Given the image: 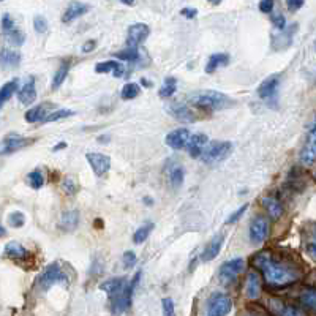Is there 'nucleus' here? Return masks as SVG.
I'll use <instances>...</instances> for the list:
<instances>
[{
  "label": "nucleus",
  "mask_w": 316,
  "mask_h": 316,
  "mask_svg": "<svg viewBox=\"0 0 316 316\" xmlns=\"http://www.w3.org/2000/svg\"><path fill=\"white\" fill-rule=\"evenodd\" d=\"M2 63L6 68H16L21 63V54L14 49H2Z\"/></svg>",
  "instance_id": "nucleus-28"
},
{
  "label": "nucleus",
  "mask_w": 316,
  "mask_h": 316,
  "mask_svg": "<svg viewBox=\"0 0 316 316\" xmlns=\"http://www.w3.org/2000/svg\"><path fill=\"white\" fill-rule=\"evenodd\" d=\"M142 84H144V86H152V84L149 83V81H147V79H142Z\"/></svg>",
  "instance_id": "nucleus-56"
},
{
  "label": "nucleus",
  "mask_w": 316,
  "mask_h": 316,
  "mask_svg": "<svg viewBox=\"0 0 316 316\" xmlns=\"http://www.w3.org/2000/svg\"><path fill=\"white\" fill-rule=\"evenodd\" d=\"M95 71L96 73H109L112 71L114 76L120 78L124 75V67L120 62H114V60H108V62H100L98 65H95Z\"/></svg>",
  "instance_id": "nucleus-26"
},
{
  "label": "nucleus",
  "mask_w": 316,
  "mask_h": 316,
  "mask_svg": "<svg viewBox=\"0 0 316 316\" xmlns=\"http://www.w3.org/2000/svg\"><path fill=\"white\" fill-rule=\"evenodd\" d=\"M18 98L22 104H32L37 98V87H35V78H29L24 86L19 89Z\"/></svg>",
  "instance_id": "nucleus-16"
},
{
  "label": "nucleus",
  "mask_w": 316,
  "mask_h": 316,
  "mask_svg": "<svg viewBox=\"0 0 316 316\" xmlns=\"http://www.w3.org/2000/svg\"><path fill=\"white\" fill-rule=\"evenodd\" d=\"M127 285H128V281L125 278H112V280L101 283L100 289L104 291V293L109 296V299H112V297H116L117 294L122 293V291L127 288Z\"/></svg>",
  "instance_id": "nucleus-19"
},
{
  "label": "nucleus",
  "mask_w": 316,
  "mask_h": 316,
  "mask_svg": "<svg viewBox=\"0 0 316 316\" xmlns=\"http://www.w3.org/2000/svg\"><path fill=\"white\" fill-rule=\"evenodd\" d=\"M296 30H297V26H296V24H294L293 29H291V30H289V29H285V30L281 32L280 35H277V38L273 40V45H275V46H278V45H280V42H285V47H288V46L291 45V42H293V34H294Z\"/></svg>",
  "instance_id": "nucleus-35"
},
{
  "label": "nucleus",
  "mask_w": 316,
  "mask_h": 316,
  "mask_svg": "<svg viewBox=\"0 0 316 316\" xmlns=\"http://www.w3.org/2000/svg\"><path fill=\"white\" fill-rule=\"evenodd\" d=\"M182 16H185V18H188V19H193L194 16L198 14V10L196 8H183V10L181 11Z\"/></svg>",
  "instance_id": "nucleus-51"
},
{
  "label": "nucleus",
  "mask_w": 316,
  "mask_h": 316,
  "mask_svg": "<svg viewBox=\"0 0 316 316\" xmlns=\"http://www.w3.org/2000/svg\"><path fill=\"white\" fill-rule=\"evenodd\" d=\"M16 89H18V79H13V81H10V83L3 84L2 92H0V103L5 104L8 100H10L13 96V93L16 92Z\"/></svg>",
  "instance_id": "nucleus-33"
},
{
  "label": "nucleus",
  "mask_w": 316,
  "mask_h": 316,
  "mask_svg": "<svg viewBox=\"0 0 316 316\" xmlns=\"http://www.w3.org/2000/svg\"><path fill=\"white\" fill-rule=\"evenodd\" d=\"M169 111H171V114L177 120H181V122L188 124V122H194V120H196V116H194L193 112L185 106V104H181V103L173 104V106L169 108Z\"/></svg>",
  "instance_id": "nucleus-22"
},
{
  "label": "nucleus",
  "mask_w": 316,
  "mask_h": 316,
  "mask_svg": "<svg viewBox=\"0 0 316 316\" xmlns=\"http://www.w3.org/2000/svg\"><path fill=\"white\" fill-rule=\"evenodd\" d=\"M273 6H275L273 2H271V0H266V2L259 3V10H261L263 13H272L273 11Z\"/></svg>",
  "instance_id": "nucleus-50"
},
{
  "label": "nucleus",
  "mask_w": 316,
  "mask_h": 316,
  "mask_svg": "<svg viewBox=\"0 0 316 316\" xmlns=\"http://www.w3.org/2000/svg\"><path fill=\"white\" fill-rule=\"evenodd\" d=\"M34 27H35L37 34H45V32L47 30V21L43 18V16H37V18L34 19Z\"/></svg>",
  "instance_id": "nucleus-44"
},
{
  "label": "nucleus",
  "mask_w": 316,
  "mask_h": 316,
  "mask_svg": "<svg viewBox=\"0 0 316 316\" xmlns=\"http://www.w3.org/2000/svg\"><path fill=\"white\" fill-rule=\"evenodd\" d=\"M144 204L152 206V199H149V198H144Z\"/></svg>",
  "instance_id": "nucleus-55"
},
{
  "label": "nucleus",
  "mask_w": 316,
  "mask_h": 316,
  "mask_svg": "<svg viewBox=\"0 0 316 316\" xmlns=\"http://www.w3.org/2000/svg\"><path fill=\"white\" fill-rule=\"evenodd\" d=\"M65 147H67V142H59L57 145H55V147L52 149L54 152H57V150H60V149H65Z\"/></svg>",
  "instance_id": "nucleus-54"
},
{
  "label": "nucleus",
  "mask_w": 316,
  "mask_h": 316,
  "mask_svg": "<svg viewBox=\"0 0 316 316\" xmlns=\"http://www.w3.org/2000/svg\"><path fill=\"white\" fill-rule=\"evenodd\" d=\"M299 158H301V163L307 166L313 165L316 161V120L312 125V128L309 130V133H307V139Z\"/></svg>",
  "instance_id": "nucleus-7"
},
{
  "label": "nucleus",
  "mask_w": 316,
  "mask_h": 316,
  "mask_svg": "<svg viewBox=\"0 0 316 316\" xmlns=\"http://www.w3.org/2000/svg\"><path fill=\"white\" fill-rule=\"evenodd\" d=\"M190 137H191V135L188 132V128H176L171 133H168L166 144L174 150H181L183 147H187Z\"/></svg>",
  "instance_id": "nucleus-10"
},
{
  "label": "nucleus",
  "mask_w": 316,
  "mask_h": 316,
  "mask_svg": "<svg viewBox=\"0 0 316 316\" xmlns=\"http://www.w3.org/2000/svg\"><path fill=\"white\" fill-rule=\"evenodd\" d=\"M86 158L89 161V165L92 166L93 173L98 176V177L104 176V174L109 171L111 158L108 155H104V153H93V152H90V153H87Z\"/></svg>",
  "instance_id": "nucleus-11"
},
{
  "label": "nucleus",
  "mask_w": 316,
  "mask_h": 316,
  "mask_svg": "<svg viewBox=\"0 0 316 316\" xmlns=\"http://www.w3.org/2000/svg\"><path fill=\"white\" fill-rule=\"evenodd\" d=\"M161 309H163V316H176V307L171 297H165L161 301Z\"/></svg>",
  "instance_id": "nucleus-42"
},
{
  "label": "nucleus",
  "mask_w": 316,
  "mask_h": 316,
  "mask_svg": "<svg viewBox=\"0 0 316 316\" xmlns=\"http://www.w3.org/2000/svg\"><path fill=\"white\" fill-rule=\"evenodd\" d=\"M232 309V301L225 293H214L206 304L204 316H226Z\"/></svg>",
  "instance_id": "nucleus-4"
},
{
  "label": "nucleus",
  "mask_w": 316,
  "mask_h": 316,
  "mask_svg": "<svg viewBox=\"0 0 316 316\" xmlns=\"http://www.w3.org/2000/svg\"><path fill=\"white\" fill-rule=\"evenodd\" d=\"M273 26L277 27L278 30H285L286 29V19H285V16L283 14H277V16H273Z\"/></svg>",
  "instance_id": "nucleus-48"
},
{
  "label": "nucleus",
  "mask_w": 316,
  "mask_h": 316,
  "mask_svg": "<svg viewBox=\"0 0 316 316\" xmlns=\"http://www.w3.org/2000/svg\"><path fill=\"white\" fill-rule=\"evenodd\" d=\"M301 302L307 309L316 313V288H307L301 294Z\"/></svg>",
  "instance_id": "nucleus-30"
},
{
  "label": "nucleus",
  "mask_w": 316,
  "mask_h": 316,
  "mask_svg": "<svg viewBox=\"0 0 316 316\" xmlns=\"http://www.w3.org/2000/svg\"><path fill=\"white\" fill-rule=\"evenodd\" d=\"M51 104H38L37 108H32L30 111L26 112V120L30 124H37V122H45L46 117L51 114L49 112Z\"/></svg>",
  "instance_id": "nucleus-21"
},
{
  "label": "nucleus",
  "mask_w": 316,
  "mask_h": 316,
  "mask_svg": "<svg viewBox=\"0 0 316 316\" xmlns=\"http://www.w3.org/2000/svg\"><path fill=\"white\" fill-rule=\"evenodd\" d=\"M271 232V226H269V220L266 217L259 215L250 225V240L253 244H263V242L269 237Z\"/></svg>",
  "instance_id": "nucleus-8"
},
{
  "label": "nucleus",
  "mask_w": 316,
  "mask_h": 316,
  "mask_svg": "<svg viewBox=\"0 0 316 316\" xmlns=\"http://www.w3.org/2000/svg\"><path fill=\"white\" fill-rule=\"evenodd\" d=\"M223 240H225L223 234H218V236H215L212 240H210L209 244L206 245L204 252H202V255H201V261L207 263V261H212V259H215L218 256V253H220V250H222Z\"/></svg>",
  "instance_id": "nucleus-15"
},
{
  "label": "nucleus",
  "mask_w": 316,
  "mask_h": 316,
  "mask_svg": "<svg viewBox=\"0 0 316 316\" xmlns=\"http://www.w3.org/2000/svg\"><path fill=\"white\" fill-rule=\"evenodd\" d=\"M89 11V5L86 3H81V2H75L71 3L67 10L63 11V16H62V22L68 24L71 21H75L78 18H81V16H84L86 13Z\"/></svg>",
  "instance_id": "nucleus-20"
},
{
  "label": "nucleus",
  "mask_w": 316,
  "mask_h": 316,
  "mask_svg": "<svg viewBox=\"0 0 316 316\" xmlns=\"http://www.w3.org/2000/svg\"><path fill=\"white\" fill-rule=\"evenodd\" d=\"M269 302H271L272 313L275 316H305V313L296 305H285L280 301H275V299H271Z\"/></svg>",
  "instance_id": "nucleus-14"
},
{
  "label": "nucleus",
  "mask_w": 316,
  "mask_h": 316,
  "mask_svg": "<svg viewBox=\"0 0 316 316\" xmlns=\"http://www.w3.org/2000/svg\"><path fill=\"white\" fill-rule=\"evenodd\" d=\"M79 223V214L78 210H67L60 217V228L65 231H73L76 229V226Z\"/></svg>",
  "instance_id": "nucleus-24"
},
{
  "label": "nucleus",
  "mask_w": 316,
  "mask_h": 316,
  "mask_svg": "<svg viewBox=\"0 0 316 316\" xmlns=\"http://www.w3.org/2000/svg\"><path fill=\"white\" fill-rule=\"evenodd\" d=\"M263 206L266 207L267 214H269L273 220H278V218L283 215V206L277 198H264Z\"/></svg>",
  "instance_id": "nucleus-27"
},
{
  "label": "nucleus",
  "mask_w": 316,
  "mask_h": 316,
  "mask_svg": "<svg viewBox=\"0 0 316 316\" xmlns=\"http://www.w3.org/2000/svg\"><path fill=\"white\" fill-rule=\"evenodd\" d=\"M27 182L34 190H38L45 185V176L42 174V171H32L27 176Z\"/></svg>",
  "instance_id": "nucleus-36"
},
{
  "label": "nucleus",
  "mask_w": 316,
  "mask_h": 316,
  "mask_svg": "<svg viewBox=\"0 0 316 316\" xmlns=\"http://www.w3.org/2000/svg\"><path fill=\"white\" fill-rule=\"evenodd\" d=\"M248 209V206L247 204H244V206H242L239 210H236V212H234L229 218H228V220H226V225H231V223H236L237 220H239V218L242 217V215H244V212H245V210Z\"/></svg>",
  "instance_id": "nucleus-47"
},
{
  "label": "nucleus",
  "mask_w": 316,
  "mask_h": 316,
  "mask_svg": "<svg viewBox=\"0 0 316 316\" xmlns=\"http://www.w3.org/2000/svg\"><path fill=\"white\" fill-rule=\"evenodd\" d=\"M253 266L261 271L266 283L271 288H285L299 280V272L293 266L281 263L271 252H259L253 258Z\"/></svg>",
  "instance_id": "nucleus-1"
},
{
  "label": "nucleus",
  "mask_w": 316,
  "mask_h": 316,
  "mask_svg": "<svg viewBox=\"0 0 316 316\" xmlns=\"http://www.w3.org/2000/svg\"><path fill=\"white\" fill-rule=\"evenodd\" d=\"M245 296L250 301H255L261 296V280L256 272H250L245 281Z\"/></svg>",
  "instance_id": "nucleus-18"
},
{
  "label": "nucleus",
  "mask_w": 316,
  "mask_h": 316,
  "mask_svg": "<svg viewBox=\"0 0 316 316\" xmlns=\"http://www.w3.org/2000/svg\"><path fill=\"white\" fill-rule=\"evenodd\" d=\"M124 5H128V6H132V5H135V2H122Z\"/></svg>",
  "instance_id": "nucleus-57"
},
{
  "label": "nucleus",
  "mask_w": 316,
  "mask_h": 316,
  "mask_svg": "<svg viewBox=\"0 0 316 316\" xmlns=\"http://www.w3.org/2000/svg\"><path fill=\"white\" fill-rule=\"evenodd\" d=\"M305 3L304 2H301V0H288L286 2V6H288V10L289 11H297V10H301V8L304 6Z\"/></svg>",
  "instance_id": "nucleus-49"
},
{
  "label": "nucleus",
  "mask_w": 316,
  "mask_h": 316,
  "mask_svg": "<svg viewBox=\"0 0 316 316\" xmlns=\"http://www.w3.org/2000/svg\"><path fill=\"white\" fill-rule=\"evenodd\" d=\"M152 229H153V225L152 223H144L142 226H139V228L135 231L133 242H135V244H142V242H145V239L150 236Z\"/></svg>",
  "instance_id": "nucleus-32"
},
{
  "label": "nucleus",
  "mask_w": 316,
  "mask_h": 316,
  "mask_svg": "<svg viewBox=\"0 0 316 316\" xmlns=\"http://www.w3.org/2000/svg\"><path fill=\"white\" fill-rule=\"evenodd\" d=\"M16 27H14V21H13V18L10 14H3L2 16V30L5 32V34H8V32H11V30H14Z\"/></svg>",
  "instance_id": "nucleus-45"
},
{
  "label": "nucleus",
  "mask_w": 316,
  "mask_h": 316,
  "mask_svg": "<svg viewBox=\"0 0 316 316\" xmlns=\"http://www.w3.org/2000/svg\"><path fill=\"white\" fill-rule=\"evenodd\" d=\"M150 29L147 24L144 22H137L133 24V26L128 27V37H127V45L130 47H137L141 43L145 42V38L149 37Z\"/></svg>",
  "instance_id": "nucleus-9"
},
{
  "label": "nucleus",
  "mask_w": 316,
  "mask_h": 316,
  "mask_svg": "<svg viewBox=\"0 0 316 316\" xmlns=\"http://www.w3.org/2000/svg\"><path fill=\"white\" fill-rule=\"evenodd\" d=\"M229 62V55L228 54H214L210 55V59L206 65V73H214L218 67H223Z\"/></svg>",
  "instance_id": "nucleus-29"
},
{
  "label": "nucleus",
  "mask_w": 316,
  "mask_h": 316,
  "mask_svg": "<svg viewBox=\"0 0 316 316\" xmlns=\"http://www.w3.org/2000/svg\"><path fill=\"white\" fill-rule=\"evenodd\" d=\"M245 316H255V315H245Z\"/></svg>",
  "instance_id": "nucleus-58"
},
{
  "label": "nucleus",
  "mask_w": 316,
  "mask_h": 316,
  "mask_svg": "<svg viewBox=\"0 0 316 316\" xmlns=\"http://www.w3.org/2000/svg\"><path fill=\"white\" fill-rule=\"evenodd\" d=\"M8 223H10L13 228H22L24 223H26V217L21 212H11L8 215Z\"/></svg>",
  "instance_id": "nucleus-41"
},
{
  "label": "nucleus",
  "mask_w": 316,
  "mask_h": 316,
  "mask_svg": "<svg viewBox=\"0 0 316 316\" xmlns=\"http://www.w3.org/2000/svg\"><path fill=\"white\" fill-rule=\"evenodd\" d=\"M5 35H6V40H8V42H10L13 46H22V45H24V40H26L24 34H22L21 30H18V29L8 32V34H5Z\"/></svg>",
  "instance_id": "nucleus-40"
},
{
  "label": "nucleus",
  "mask_w": 316,
  "mask_h": 316,
  "mask_svg": "<svg viewBox=\"0 0 316 316\" xmlns=\"http://www.w3.org/2000/svg\"><path fill=\"white\" fill-rule=\"evenodd\" d=\"M183 177H185L183 168L179 163H174L171 168H168V181H169V185H171L173 188L177 190V188L182 187Z\"/></svg>",
  "instance_id": "nucleus-23"
},
{
  "label": "nucleus",
  "mask_w": 316,
  "mask_h": 316,
  "mask_svg": "<svg viewBox=\"0 0 316 316\" xmlns=\"http://www.w3.org/2000/svg\"><path fill=\"white\" fill-rule=\"evenodd\" d=\"M315 177H316V173H315Z\"/></svg>",
  "instance_id": "nucleus-59"
},
{
  "label": "nucleus",
  "mask_w": 316,
  "mask_h": 316,
  "mask_svg": "<svg viewBox=\"0 0 316 316\" xmlns=\"http://www.w3.org/2000/svg\"><path fill=\"white\" fill-rule=\"evenodd\" d=\"M95 42H89V43H86L84 46H83V52H90V51H93V47H95Z\"/></svg>",
  "instance_id": "nucleus-52"
},
{
  "label": "nucleus",
  "mask_w": 316,
  "mask_h": 316,
  "mask_svg": "<svg viewBox=\"0 0 316 316\" xmlns=\"http://www.w3.org/2000/svg\"><path fill=\"white\" fill-rule=\"evenodd\" d=\"M116 57H119L120 60H125V62H136L139 59V49H137V47H128L125 51L117 52Z\"/></svg>",
  "instance_id": "nucleus-38"
},
{
  "label": "nucleus",
  "mask_w": 316,
  "mask_h": 316,
  "mask_svg": "<svg viewBox=\"0 0 316 316\" xmlns=\"http://www.w3.org/2000/svg\"><path fill=\"white\" fill-rule=\"evenodd\" d=\"M76 112L75 111H71V109H57V111H54L51 112L49 116L46 117L45 122H55V120H60V119H67V117H71V116H75Z\"/></svg>",
  "instance_id": "nucleus-39"
},
{
  "label": "nucleus",
  "mask_w": 316,
  "mask_h": 316,
  "mask_svg": "<svg viewBox=\"0 0 316 316\" xmlns=\"http://www.w3.org/2000/svg\"><path fill=\"white\" fill-rule=\"evenodd\" d=\"M188 101L194 108L201 111L214 112V111H222L226 108H231L234 101L228 95L217 90H198L188 95Z\"/></svg>",
  "instance_id": "nucleus-2"
},
{
  "label": "nucleus",
  "mask_w": 316,
  "mask_h": 316,
  "mask_svg": "<svg viewBox=\"0 0 316 316\" xmlns=\"http://www.w3.org/2000/svg\"><path fill=\"white\" fill-rule=\"evenodd\" d=\"M68 70H70V62H63L59 67V70L55 71L54 79H52V89H54V90H55V89H59L63 84V81L67 79Z\"/></svg>",
  "instance_id": "nucleus-31"
},
{
  "label": "nucleus",
  "mask_w": 316,
  "mask_h": 316,
  "mask_svg": "<svg viewBox=\"0 0 316 316\" xmlns=\"http://www.w3.org/2000/svg\"><path fill=\"white\" fill-rule=\"evenodd\" d=\"M244 269H245L244 259H240V258L231 259V261L225 263L220 267V271H218V280H220L222 285L228 286V285H231V283L236 281V278L242 272H244Z\"/></svg>",
  "instance_id": "nucleus-6"
},
{
  "label": "nucleus",
  "mask_w": 316,
  "mask_h": 316,
  "mask_svg": "<svg viewBox=\"0 0 316 316\" xmlns=\"http://www.w3.org/2000/svg\"><path fill=\"white\" fill-rule=\"evenodd\" d=\"M136 264V255L133 252H125L124 255V267L125 269H132Z\"/></svg>",
  "instance_id": "nucleus-46"
},
{
  "label": "nucleus",
  "mask_w": 316,
  "mask_h": 316,
  "mask_svg": "<svg viewBox=\"0 0 316 316\" xmlns=\"http://www.w3.org/2000/svg\"><path fill=\"white\" fill-rule=\"evenodd\" d=\"M5 255L11 259H16V261H21V259L29 256V252L18 242H8L5 245Z\"/></svg>",
  "instance_id": "nucleus-25"
},
{
  "label": "nucleus",
  "mask_w": 316,
  "mask_h": 316,
  "mask_svg": "<svg viewBox=\"0 0 316 316\" xmlns=\"http://www.w3.org/2000/svg\"><path fill=\"white\" fill-rule=\"evenodd\" d=\"M232 152V144L229 141H214L207 144L201 155V160L207 165L220 163V161L226 160Z\"/></svg>",
  "instance_id": "nucleus-3"
},
{
  "label": "nucleus",
  "mask_w": 316,
  "mask_h": 316,
  "mask_svg": "<svg viewBox=\"0 0 316 316\" xmlns=\"http://www.w3.org/2000/svg\"><path fill=\"white\" fill-rule=\"evenodd\" d=\"M207 136L202 135V133H198V135H193L190 137V141L187 144V150L190 153V157L193 158H201L202 152H204V149L207 147Z\"/></svg>",
  "instance_id": "nucleus-13"
},
{
  "label": "nucleus",
  "mask_w": 316,
  "mask_h": 316,
  "mask_svg": "<svg viewBox=\"0 0 316 316\" xmlns=\"http://www.w3.org/2000/svg\"><path fill=\"white\" fill-rule=\"evenodd\" d=\"M65 281H67V275L63 273L62 267L57 263H52L42 272V275H40L38 286L43 291H47L54 285H57V283H65Z\"/></svg>",
  "instance_id": "nucleus-5"
},
{
  "label": "nucleus",
  "mask_w": 316,
  "mask_h": 316,
  "mask_svg": "<svg viewBox=\"0 0 316 316\" xmlns=\"http://www.w3.org/2000/svg\"><path fill=\"white\" fill-rule=\"evenodd\" d=\"M176 86H177V83H176L174 78H166L165 86L160 89L158 95L163 96V98H168V96H173V95L176 93V89H177Z\"/></svg>",
  "instance_id": "nucleus-37"
},
{
  "label": "nucleus",
  "mask_w": 316,
  "mask_h": 316,
  "mask_svg": "<svg viewBox=\"0 0 316 316\" xmlns=\"http://www.w3.org/2000/svg\"><path fill=\"white\" fill-rule=\"evenodd\" d=\"M278 84H280V76L278 75H272L267 79H264L263 84L259 86V89H258L259 96H261L263 100L272 98V96L275 95V92H277Z\"/></svg>",
  "instance_id": "nucleus-17"
},
{
  "label": "nucleus",
  "mask_w": 316,
  "mask_h": 316,
  "mask_svg": "<svg viewBox=\"0 0 316 316\" xmlns=\"http://www.w3.org/2000/svg\"><path fill=\"white\" fill-rule=\"evenodd\" d=\"M62 188L67 194H75L78 191V183L75 182V179H71V177H65L62 182Z\"/></svg>",
  "instance_id": "nucleus-43"
},
{
  "label": "nucleus",
  "mask_w": 316,
  "mask_h": 316,
  "mask_svg": "<svg viewBox=\"0 0 316 316\" xmlns=\"http://www.w3.org/2000/svg\"><path fill=\"white\" fill-rule=\"evenodd\" d=\"M34 142V139L30 137H24V136H6L2 141V153L3 155H8V153H13L19 149L27 147Z\"/></svg>",
  "instance_id": "nucleus-12"
},
{
  "label": "nucleus",
  "mask_w": 316,
  "mask_h": 316,
  "mask_svg": "<svg viewBox=\"0 0 316 316\" xmlns=\"http://www.w3.org/2000/svg\"><path fill=\"white\" fill-rule=\"evenodd\" d=\"M307 250H309V253H310L313 258H316V244H310L309 247H307Z\"/></svg>",
  "instance_id": "nucleus-53"
},
{
  "label": "nucleus",
  "mask_w": 316,
  "mask_h": 316,
  "mask_svg": "<svg viewBox=\"0 0 316 316\" xmlns=\"http://www.w3.org/2000/svg\"><path fill=\"white\" fill-rule=\"evenodd\" d=\"M141 92V86L136 84V83H128L124 86L122 92H120V96H122L124 100H133L136 98L137 95Z\"/></svg>",
  "instance_id": "nucleus-34"
}]
</instances>
